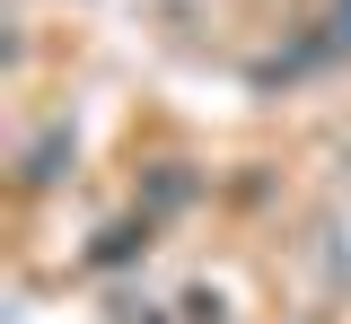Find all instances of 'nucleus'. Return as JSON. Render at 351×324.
Listing matches in <instances>:
<instances>
[{"mask_svg": "<svg viewBox=\"0 0 351 324\" xmlns=\"http://www.w3.org/2000/svg\"><path fill=\"white\" fill-rule=\"evenodd\" d=\"M343 36H351V0H343Z\"/></svg>", "mask_w": 351, "mask_h": 324, "instance_id": "obj_1", "label": "nucleus"}]
</instances>
